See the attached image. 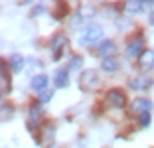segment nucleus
<instances>
[{
	"label": "nucleus",
	"mask_w": 154,
	"mask_h": 148,
	"mask_svg": "<svg viewBox=\"0 0 154 148\" xmlns=\"http://www.w3.org/2000/svg\"><path fill=\"white\" fill-rule=\"evenodd\" d=\"M101 67H103V71H107V73H115L119 69V61L115 57H107V59H103Z\"/></svg>",
	"instance_id": "nucleus-13"
},
{
	"label": "nucleus",
	"mask_w": 154,
	"mask_h": 148,
	"mask_svg": "<svg viewBox=\"0 0 154 148\" xmlns=\"http://www.w3.org/2000/svg\"><path fill=\"white\" fill-rule=\"evenodd\" d=\"M0 71H2V85H0V93L2 95H8L12 85H10V75H8V63L2 61L0 63Z\"/></svg>",
	"instance_id": "nucleus-8"
},
{
	"label": "nucleus",
	"mask_w": 154,
	"mask_h": 148,
	"mask_svg": "<svg viewBox=\"0 0 154 148\" xmlns=\"http://www.w3.org/2000/svg\"><path fill=\"white\" fill-rule=\"evenodd\" d=\"M150 109H152V101H150V99H144V97H138V99H134V101L131 103L128 111H131V115L140 117V115L150 113Z\"/></svg>",
	"instance_id": "nucleus-1"
},
{
	"label": "nucleus",
	"mask_w": 154,
	"mask_h": 148,
	"mask_svg": "<svg viewBox=\"0 0 154 148\" xmlns=\"http://www.w3.org/2000/svg\"><path fill=\"white\" fill-rule=\"evenodd\" d=\"M115 51H117V45H115L113 42H103V44H101V48H99V55H101L103 59L111 57Z\"/></svg>",
	"instance_id": "nucleus-11"
},
{
	"label": "nucleus",
	"mask_w": 154,
	"mask_h": 148,
	"mask_svg": "<svg viewBox=\"0 0 154 148\" xmlns=\"http://www.w3.org/2000/svg\"><path fill=\"white\" fill-rule=\"evenodd\" d=\"M138 67L140 69H150L154 67V49H144L138 57Z\"/></svg>",
	"instance_id": "nucleus-9"
},
{
	"label": "nucleus",
	"mask_w": 154,
	"mask_h": 148,
	"mask_svg": "<svg viewBox=\"0 0 154 148\" xmlns=\"http://www.w3.org/2000/svg\"><path fill=\"white\" fill-rule=\"evenodd\" d=\"M142 45H144V40H142L140 36L134 38L132 42H128V45H127V54L131 55V57H140V54L144 51V49H142Z\"/></svg>",
	"instance_id": "nucleus-7"
},
{
	"label": "nucleus",
	"mask_w": 154,
	"mask_h": 148,
	"mask_svg": "<svg viewBox=\"0 0 154 148\" xmlns=\"http://www.w3.org/2000/svg\"><path fill=\"white\" fill-rule=\"evenodd\" d=\"M101 38H103V28L93 24V26H89L85 32H83L81 44H83V45H91V44H95V42H99Z\"/></svg>",
	"instance_id": "nucleus-2"
},
{
	"label": "nucleus",
	"mask_w": 154,
	"mask_h": 148,
	"mask_svg": "<svg viewBox=\"0 0 154 148\" xmlns=\"http://www.w3.org/2000/svg\"><path fill=\"white\" fill-rule=\"evenodd\" d=\"M150 24H154V12L150 14Z\"/></svg>",
	"instance_id": "nucleus-19"
},
{
	"label": "nucleus",
	"mask_w": 154,
	"mask_h": 148,
	"mask_svg": "<svg viewBox=\"0 0 154 148\" xmlns=\"http://www.w3.org/2000/svg\"><path fill=\"white\" fill-rule=\"evenodd\" d=\"M142 6H144V2H127V10L131 14H136V12H140Z\"/></svg>",
	"instance_id": "nucleus-15"
},
{
	"label": "nucleus",
	"mask_w": 154,
	"mask_h": 148,
	"mask_svg": "<svg viewBox=\"0 0 154 148\" xmlns=\"http://www.w3.org/2000/svg\"><path fill=\"white\" fill-rule=\"evenodd\" d=\"M107 101H109L113 107L117 109H122L125 105H127V95L122 93L121 89H111L109 93H107Z\"/></svg>",
	"instance_id": "nucleus-5"
},
{
	"label": "nucleus",
	"mask_w": 154,
	"mask_h": 148,
	"mask_svg": "<svg viewBox=\"0 0 154 148\" xmlns=\"http://www.w3.org/2000/svg\"><path fill=\"white\" fill-rule=\"evenodd\" d=\"M138 122H140V126H148L150 125V113H146V115H140V117H138Z\"/></svg>",
	"instance_id": "nucleus-17"
},
{
	"label": "nucleus",
	"mask_w": 154,
	"mask_h": 148,
	"mask_svg": "<svg viewBox=\"0 0 154 148\" xmlns=\"http://www.w3.org/2000/svg\"><path fill=\"white\" fill-rule=\"evenodd\" d=\"M81 65H83V59L77 55V57H73L71 59V63H69V67L71 69H81Z\"/></svg>",
	"instance_id": "nucleus-16"
},
{
	"label": "nucleus",
	"mask_w": 154,
	"mask_h": 148,
	"mask_svg": "<svg viewBox=\"0 0 154 148\" xmlns=\"http://www.w3.org/2000/svg\"><path fill=\"white\" fill-rule=\"evenodd\" d=\"M128 85H131V89H134V91L148 89V87L152 85V77H148V75H138V77H132V79L128 81Z\"/></svg>",
	"instance_id": "nucleus-6"
},
{
	"label": "nucleus",
	"mask_w": 154,
	"mask_h": 148,
	"mask_svg": "<svg viewBox=\"0 0 154 148\" xmlns=\"http://www.w3.org/2000/svg\"><path fill=\"white\" fill-rule=\"evenodd\" d=\"M69 85V79H67V71L65 69H59L57 73H55V87H67Z\"/></svg>",
	"instance_id": "nucleus-14"
},
{
	"label": "nucleus",
	"mask_w": 154,
	"mask_h": 148,
	"mask_svg": "<svg viewBox=\"0 0 154 148\" xmlns=\"http://www.w3.org/2000/svg\"><path fill=\"white\" fill-rule=\"evenodd\" d=\"M51 97H54V93H51V91H48V89L40 93V101H42V103H48V101H50Z\"/></svg>",
	"instance_id": "nucleus-18"
},
{
	"label": "nucleus",
	"mask_w": 154,
	"mask_h": 148,
	"mask_svg": "<svg viewBox=\"0 0 154 148\" xmlns=\"http://www.w3.org/2000/svg\"><path fill=\"white\" fill-rule=\"evenodd\" d=\"M65 45H67V38H65V34H55L54 40H51V51H54V59H55V61L63 55Z\"/></svg>",
	"instance_id": "nucleus-4"
},
{
	"label": "nucleus",
	"mask_w": 154,
	"mask_h": 148,
	"mask_svg": "<svg viewBox=\"0 0 154 148\" xmlns=\"http://www.w3.org/2000/svg\"><path fill=\"white\" fill-rule=\"evenodd\" d=\"M99 85V77H97V71L93 69H85L79 77V87L83 91H91V87H97Z\"/></svg>",
	"instance_id": "nucleus-3"
},
{
	"label": "nucleus",
	"mask_w": 154,
	"mask_h": 148,
	"mask_svg": "<svg viewBox=\"0 0 154 148\" xmlns=\"http://www.w3.org/2000/svg\"><path fill=\"white\" fill-rule=\"evenodd\" d=\"M30 85H32V89H36V91L42 93V91H45V87H48V77L45 75H36Z\"/></svg>",
	"instance_id": "nucleus-12"
},
{
	"label": "nucleus",
	"mask_w": 154,
	"mask_h": 148,
	"mask_svg": "<svg viewBox=\"0 0 154 148\" xmlns=\"http://www.w3.org/2000/svg\"><path fill=\"white\" fill-rule=\"evenodd\" d=\"M8 65H10V69H12L14 73H20L22 71V67H24V57L20 54H14V55H10V59H8Z\"/></svg>",
	"instance_id": "nucleus-10"
}]
</instances>
